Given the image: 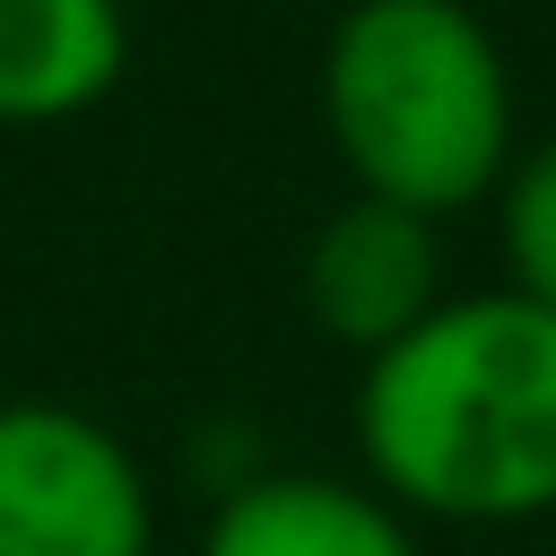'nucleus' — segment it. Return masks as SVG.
I'll return each instance as SVG.
<instances>
[{
  "mask_svg": "<svg viewBox=\"0 0 556 556\" xmlns=\"http://www.w3.org/2000/svg\"><path fill=\"white\" fill-rule=\"evenodd\" d=\"M495 252H504V287L556 313V139L521 148L495 182Z\"/></svg>",
  "mask_w": 556,
  "mask_h": 556,
  "instance_id": "obj_7",
  "label": "nucleus"
},
{
  "mask_svg": "<svg viewBox=\"0 0 556 556\" xmlns=\"http://www.w3.org/2000/svg\"><path fill=\"white\" fill-rule=\"evenodd\" d=\"M321 122L365 200L452 217L513 165V78L460 0H348L321 43Z\"/></svg>",
  "mask_w": 556,
  "mask_h": 556,
  "instance_id": "obj_2",
  "label": "nucleus"
},
{
  "mask_svg": "<svg viewBox=\"0 0 556 556\" xmlns=\"http://www.w3.org/2000/svg\"><path fill=\"white\" fill-rule=\"evenodd\" d=\"M130 61L122 0H0V130L70 122Z\"/></svg>",
  "mask_w": 556,
  "mask_h": 556,
  "instance_id": "obj_6",
  "label": "nucleus"
},
{
  "mask_svg": "<svg viewBox=\"0 0 556 556\" xmlns=\"http://www.w3.org/2000/svg\"><path fill=\"white\" fill-rule=\"evenodd\" d=\"M365 486L426 521H539L556 513V313L486 287L443 295L356 382Z\"/></svg>",
  "mask_w": 556,
  "mask_h": 556,
  "instance_id": "obj_1",
  "label": "nucleus"
},
{
  "mask_svg": "<svg viewBox=\"0 0 556 556\" xmlns=\"http://www.w3.org/2000/svg\"><path fill=\"white\" fill-rule=\"evenodd\" d=\"M156 495L139 452L61 400H0V556H148Z\"/></svg>",
  "mask_w": 556,
  "mask_h": 556,
  "instance_id": "obj_3",
  "label": "nucleus"
},
{
  "mask_svg": "<svg viewBox=\"0 0 556 556\" xmlns=\"http://www.w3.org/2000/svg\"><path fill=\"white\" fill-rule=\"evenodd\" d=\"M200 556H417V530L400 504H382L356 478L269 469L208 513Z\"/></svg>",
  "mask_w": 556,
  "mask_h": 556,
  "instance_id": "obj_5",
  "label": "nucleus"
},
{
  "mask_svg": "<svg viewBox=\"0 0 556 556\" xmlns=\"http://www.w3.org/2000/svg\"><path fill=\"white\" fill-rule=\"evenodd\" d=\"M434 304H443L434 217L356 191L348 208H330V217L313 226V243H304V313H313L339 348L382 356V348H400Z\"/></svg>",
  "mask_w": 556,
  "mask_h": 556,
  "instance_id": "obj_4",
  "label": "nucleus"
}]
</instances>
